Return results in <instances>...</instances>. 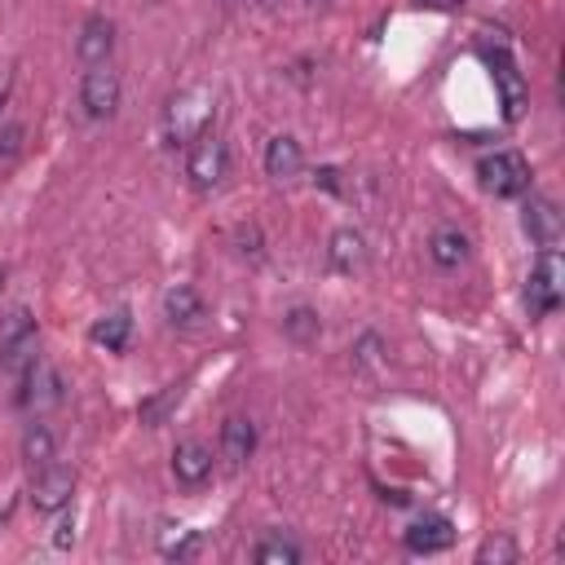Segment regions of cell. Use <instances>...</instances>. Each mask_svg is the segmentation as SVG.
Returning a JSON list of instances; mask_svg holds the SVG:
<instances>
[{
    "label": "cell",
    "mask_w": 565,
    "mask_h": 565,
    "mask_svg": "<svg viewBox=\"0 0 565 565\" xmlns=\"http://www.w3.org/2000/svg\"><path fill=\"white\" fill-rule=\"evenodd\" d=\"M212 119H216V93L207 84H190L163 106V141L172 150H185L203 132H212Z\"/></svg>",
    "instance_id": "cell-1"
},
{
    "label": "cell",
    "mask_w": 565,
    "mask_h": 565,
    "mask_svg": "<svg viewBox=\"0 0 565 565\" xmlns=\"http://www.w3.org/2000/svg\"><path fill=\"white\" fill-rule=\"evenodd\" d=\"M565 300V260H561V247H539L530 274H525V313L539 322V318H552Z\"/></svg>",
    "instance_id": "cell-2"
},
{
    "label": "cell",
    "mask_w": 565,
    "mask_h": 565,
    "mask_svg": "<svg viewBox=\"0 0 565 565\" xmlns=\"http://www.w3.org/2000/svg\"><path fill=\"white\" fill-rule=\"evenodd\" d=\"M481 62L490 66V79H494V93H499V106H503V124H516L525 110H530V84L516 66V57L508 53V44H477Z\"/></svg>",
    "instance_id": "cell-3"
},
{
    "label": "cell",
    "mask_w": 565,
    "mask_h": 565,
    "mask_svg": "<svg viewBox=\"0 0 565 565\" xmlns=\"http://www.w3.org/2000/svg\"><path fill=\"white\" fill-rule=\"evenodd\" d=\"M477 181L494 199H521V194H530L534 172H530V159L521 150H490L477 159Z\"/></svg>",
    "instance_id": "cell-4"
},
{
    "label": "cell",
    "mask_w": 565,
    "mask_h": 565,
    "mask_svg": "<svg viewBox=\"0 0 565 565\" xmlns=\"http://www.w3.org/2000/svg\"><path fill=\"white\" fill-rule=\"evenodd\" d=\"M119 97H124V79L115 71V62L84 66V75H79V110H84V119H93V124L110 119L119 110Z\"/></svg>",
    "instance_id": "cell-5"
},
{
    "label": "cell",
    "mask_w": 565,
    "mask_h": 565,
    "mask_svg": "<svg viewBox=\"0 0 565 565\" xmlns=\"http://www.w3.org/2000/svg\"><path fill=\"white\" fill-rule=\"evenodd\" d=\"M13 380H18V388H13V406L26 411V415H44V411H53V406L62 402V375H57L44 358L26 362Z\"/></svg>",
    "instance_id": "cell-6"
},
{
    "label": "cell",
    "mask_w": 565,
    "mask_h": 565,
    "mask_svg": "<svg viewBox=\"0 0 565 565\" xmlns=\"http://www.w3.org/2000/svg\"><path fill=\"white\" fill-rule=\"evenodd\" d=\"M185 177H190V185L194 190H216L225 177H230V146H225V137H216V132H203L199 141H190L185 146Z\"/></svg>",
    "instance_id": "cell-7"
},
{
    "label": "cell",
    "mask_w": 565,
    "mask_h": 565,
    "mask_svg": "<svg viewBox=\"0 0 565 565\" xmlns=\"http://www.w3.org/2000/svg\"><path fill=\"white\" fill-rule=\"evenodd\" d=\"M26 494H31V508H35V512L57 516V512L71 503V494H75V468L62 463V459H49V463L31 468V486H26Z\"/></svg>",
    "instance_id": "cell-8"
},
{
    "label": "cell",
    "mask_w": 565,
    "mask_h": 565,
    "mask_svg": "<svg viewBox=\"0 0 565 565\" xmlns=\"http://www.w3.org/2000/svg\"><path fill=\"white\" fill-rule=\"evenodd\" d=\"M40 353H35V318H31V309H9L4 313V322H0V366L4 371H22L26 362H35Z\"/></svg>",
    "instance_id": "cell-9"
},
{
    "label": "cell",
    "mask_w": 565,
    "mask_h": 565,
    "mask_svg": "<svg viewBox=\"0 0 565 565\" xmlns=\"http://www.w3.org/2000/svg\"><path fill=\"white\" fill-rule=\"evenodd\" d=\"M450 543H455V521L441 516V512H424V516H415V521L402 530V547H406L411 556H437V552H446Z\"/></svg>",
    "instance_id": "cell-10"
},
{
    "label": "cell",
    "mask_w": 565,
    "mask_h": 565,
    "mask_svg": "<svg viewBox=\"0 0 565 565\" xmlns=\"http://www.w3.org/2000/svg\"><path fill=\"white\" fill-rule=\"evenodd\" d=\"M521 225H525V234L534 238V247H561V238H565V225H561V212H556V203L547 199V194H521Z\"/></svg>",
    "instance_id": "cell-11"
},
{
    "label": "cell",
    "mask_w": 565,
    "mask_h": 565,
    "mask_svg": "<svg viewBox=\"0 0 565 565\" xmlns=\"http://www.w3.org/2000/svg\"><path fill=\"white\" fill-rule=\"evenodd\" d=\"M212 472H216V455H212L207 441H199V437L177 441V450H172V477H177V486L199 490Z\"/></svg>",
    "instance_id": "cell-12"
},
{
    "label": "cell",
    "mask_w": 565,
    "mask_h": 565,
    "mask_svg": "<svg viewBox=\"0 0 565 565\" xmlns=\"http://www.w3.org/2000/svg\"><path fill=\"white\" fill-rule=\"evenodd\" d=\"M300 172H305V150H300V141H296L291 132H274V137L265 141V177L278 181V185H287V181H296Z\"/></svg>",
    "instance_id": "cell-13"
},
{
    "label": "cell",
    "mask_w": 565,
    "mask_h": 565,
    "mask_svg": "<svg viewBox=\"0 0 565 565\" xmlns=\"http://www.w3.org/2000/svg\"><path fill=\"white\" fill-rule=\"evenodd\" d=\"M110 53H115V22H110L106 13H88V18L79 22L75 57H79L84 66H93V62H110Z\"/></svg>",
    "instance_id": "cell-14"
},
{
    "label": "cell",
    "mask_w": 565,
    "mask_h": 565,
    "mask_svg": "<svg viewBox=\"0 0 565 565\" xmlns=\"http://www.w3.org/2000/svg\"><path fill=\"white\" fill-rule=\"evenodd\" d=\"M327 265L335 274H353L366 265V234L353 230V225H340L331 238H327Z\"/></svg>",
    "instance_id": "cell-15"
},
{
    "label": "cell",
    "mask_w": 565,
    "mask_h": 565,
    "mask_svg": "<svg viewBox=\"0 0 565 565\" xmlns=\"http://www.w3.org/2000/svg\"><path fill=\"white\" fill-rule=\"evenodd\" d=\"M252 450H256V424H252L247 415H230V419L221 424V446H216V455H221L230 468H243V463L252 459Z\"/></svg>",
    "instance_id": "cell-16"
},
{
    "label": "cell",
    "mask_w": 565,
    "mask_h": 565,
    "mask_svg": "<svg viewBox=\"0 0 565 565\" xmlns=\"http://www.w3.org/2000/svg\"><path fill=\"white\" fill-rule=\"evenodd\" d=\"M88 340H93L97 349H106V353H124L128 340H132V313H128L124 305L110 309V313H102V318L88 327Z\"/></svg>",
    "instance_id": "cell-17"
},
{
    "label": "cell",
    "mask_w": 565,
    "mask_h": 565,
    "mask_svg": "<svg viewBox=\"0 0 565 565\" xmlns=\"http://www.w3.org/2000/svg\"><path fill=\"white\" fill-rule=\"evenodd\" d=\"M163 318H168V327H194L203 318V296L190 282L168 287L163 291Z\"/></svg>",
    "instance_id": "cell-18"
},
{
    "label": "cell",
    "mask_w": 565,
    "mask_h": 565,
    "mask_svg": "<svg viewBox=\"0 0 565 565\" xmlns=\"http://www.w3.org/2000/svg\"><path fill=\"white\" fill-rule=\"evenodd\" d=\"M252 561H256V565H300V561H305V547H300L291 534L274 530V534H260V539L252 543Z\"/></svg>",
    "instance_id": "cell-19"
},
{
    "label": "cell",
    "mask_w": 565,
    "mask_h": 565,
    "mask_svg": "<svg viewBox=\"0 0 565 565\" xmlns=\"http://www.w3.org/2000/svg\"><path fill=\"white\" fill-rule=\"evenodd\" d=\"M428 256H433L437 269H459V265L468 260V234H459L455 225L433 230V238H428Z\"/></svg>",
    "instance_id": "cell-20"
},
{
    "label": "cell",
    "mask_w": 565,
    "mask_h": 565,
    "mask_svg": "<svg viewBox=\"0 0 565 565\" xmlns=\"http://www.w3.org/2000/svg\"><path fill=\"white\" fill-rule=\"evenodd\" d=\"M181 397H185V380H177V384H163L154 397H146V402L137 406V419H141L146 428H159V424H168V415L181 406Z\"/></svg>",
    "instance_id": "cell-21"
},
{
    "label": "cell",
    "mask_w": 565,
    "mask_h": 565,
    "mask_svg": "<svg viewBox=\"0 0 565 565\" xmlns=\"http://www.w3.org/2000/svg\"><path fill=\"white\" fill-rule=\"evenodd\" d=\"M22 459H26V468H40V463L57 459L53 428H49L40 415H31V424H26V433H22Z\"/></svg>",
    "instance_id": "cell-22"
},
{
    "label": "cell",
    "mask_w": 565,
    "mask_h": 565,
    "mask_svg": "<svg viewBox=\"0 0 565 565\" xmlns=\"http://www.w3.org/2000/svg\"><path fill=\"white\" fill-rule=\"evenodd\" d=\"M282 335L296 340V344H313V340L322 335V318H318V309H309V305H291V309L282 313Z\"/></svg>",
    "instance_id": "cell-23"
},
{
    "label": "cell",
    "mask_w": 565,
    "mask_h": 565,
    "mask_svg": "<svg viewBox=\"0 0 565 565\" xmlns=\"http://www.w3.org/2000/svg\"><path fill=\"white\" fill-rule=\"evenodd\" d=\"M512 561H521V543H516L508 530L490 534V539L477 547V565H512Z\"/></svg>",
    "instance_id": "cell-24"
},
{
    "label": "cell",
    "mask_w": 565,
    "mask_h": 565,
    "mask_svg": "<svg viewBox=\"0 0 565 565\" xmlns=\"http://www.w3.org/2000/svg\"><path fill=\"white\" fill-rule=\"evenodd\" d=\"M168 561H190L194 552H199V530H185V534H177V539H168L163 547H159Z\"/></svg>",
    "instance_id": "cell-25"
},
{
    "label": "cell",
    "mask_w": 565,
    "mask_h": 565,
    "mask_svg": "<svg viewBox=\"0 0 565 565\" xmlns=\"http://www.w3.org/2000/svg\"><path fill=\"white\" fill-rule=\"evenodd\" d=\"M22 137H26V128H22V124H4V128H0V159H4V163L22 150Z\"/></svg>",
    "instance_id": "cell-26"
},
{
    "label": "cell",
    "mask_w": 565,
    "mask_h": 565,
    "mask_svg": "<svg viewBox=\"0 0 565 565\" xmlns=\"http://www.w3.org/2000/svg\"><path fill=\"white\" fill-rule=\"evenodd\" d=\"M415 9H437V13H459L468 0H411Z\"/></svg>",
    "instance_id": "cell-27"
},
{
    "label": "cell",
    "mask_w": 565,
    "mask_h": 565,
    "mask_svg": "<svg viewBox=\"0 0 565 565\" xmlns=\"http://www.w3.org/2000/svg\"><path fill=\"white\" fill-rule=\"evenodd\" d=\"M71 539H75V521H71V516H62V521H57V534H53V543H57V547H66Z\"/></svg>",
    "instance_id": "cell-28"
},
{
    "label": "cell",
    "mask_w": 565,
    "mask_h": 565,
    "mask_svg": "<svg viewBox=\"0 0 565 565\" xmlns=\"http://www.w3.org/2000/svg\"><path fill=\"white\" fill-rule=\"evenodd\" d=\"M9 79H13V71L0 66V106H4V97H9Z\"/></svg>",
    "instance_id": "cell-29"
},
{
    "label": "cell",
    "mask_w": 565,
    "mask_h": 565,
    "mask_svg": "<svg viewBox=\"0 0 565 565\" xmlns=\"http://www.w3.org/2000/svg\"><path fill=\"white\" fill-rule=\"evenodd\" d=\"M309 4H331V0H309Z\"/></svg>",
    "instance_id": "cell-30"
},
{
    "label": "cell",
    "mask_w": 565,
    "mask_h": 565,
    "mask_svg": "<svg viewBox=\"0 0 565 565\" xmlns=\"http://www.w3.org/2000/svg\"><path fill=\"white\" fill-rule=\"evenodd\" d=\"M0 287H4V265H0Z\"/></svg>",
    "instance_id": "cell-31"
},
{
    "label": "cell",
    "mask_w": 565,
    "mask_h": 565,
    "mask_svg": "<svg viewBox=\"0 0 565 565\" xmlns=\"http://www.w3.org/2000/svg\"><path fill=\"white\" fill-rule=\"evenodd\" d=\"M221 4H234V0H221Z\"/></svg>",
    "instance_id": "cell-32"
}]
</instances>
